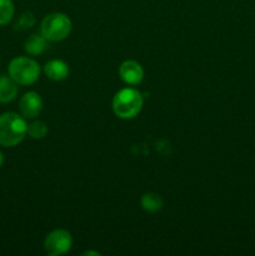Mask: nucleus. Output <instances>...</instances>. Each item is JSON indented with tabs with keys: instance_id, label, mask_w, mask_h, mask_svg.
Here are the masks:
<instances>
[{
	"instance_id": "1",
	"label": "nucleus",
	"mask_w": 255,
	"mask_h": 256,
	"mask_svg": "<svg viewBox=\"0 0 255 256\" xmlns=\"http://www.w3.org/2000/svg\"><path fill=\"white\" fill-rule=\"evenodd\" d=\"M28 125L24 118L16 112H4L0 115V145L12 148L20 144L26 135Z\"/></svg>"
},
{
	"instance_id": "2",
	"label": "nucleus",
	"mask_w": 255,
	"mask_h": 256,
	"mask_svg": "<svg viewBox=\"0 0 255 256\" xmlns=\"http://www.w3.org/2000/svg\"><path fill=\"white\" fill-rule=\"evenodd\" d=\"M144 99L142 92L132 88H126L115 94L112 99V110L120 119H132L142 110Z\"/></svg>"
},
{
	"instance_id": "3",
	"label": "nucleus",
	"mask_w": 255,
	"mask_h": 256,
	"mask_svg": "<svg viewBox=\"0 0 255 256\" xmlns=\"http://www.w3.org/2000/svg\"><path fill=\"white\" fill-rule=\"evenodd\" d=\"M9 75L16 84L32 85L39 79L40 65L34 59L18 56L10 62Z\"/></svg>"
},
{
	"instance_id": "4",
	"label": "nucleus",
	"mask_w": 255,
	"mask_h": 256,
	"mask_svg": "<svg viewBox=\"0 0 255 256\" xmlns=\"http://www.w3.org/2000/svg\"><path fill=\"white\" fill-rule=\"evenodd\" d=\"M40 30L42 36L49 42H60L72 32V20L62 12H52L44 18Z\"/></svg>"
},
{
	"instance_id": "5",
	"label": "nucleus",
	"mask_w": 255,
	"mask_h": 256,
	"mask_svg": "<svg viewBox=\"0 0 255 256\" xmlns=\"http://www.w3.org/2000/svg\"><path fill=\"white\" fill-rule=\"evenodd\" d=\"M72 245V238L69 232L62 229L54 230L50 232L44 242V249L48 255H62L70 250Z\"/></svg>"
},
{
	"instance_id": "6",
	"label": "nucleus",
	"mask_w": 255,
	"mask_h": 256,
	"mask_svg": "<svg viewBox=\"0 0 255 256\" xmlns=\"http://www.w3.org/2000/svg\"><path fill=\"white\" fill-rule=\"evenodd\" d=\"M119 75L128 85H139L144 79V69L135 60H125L119 66Z\"/></svg>"
},
{
	"instance_id": "7",
	"label": "nucleus",
	"mask_w": 255,
	"mask_h": 256,
	"mask_svg": "<svg viewBox=\"0 0 255 256\" xmlns=\"http://www.w3.org/2000/svg\"><path fill=\"white\" fill-rule=\"evenodd\" d=\"M20 112L24 118L28 119H34L39 116L42 110V100L40 95L35 92H25L20 99Z\"/></svg>"
},
{
	"instance_id": "8",
	"label": "nucleus",
	"mask_w": 255,
	"mask_h": 256,
	"mask_svg": "<svg viewBox=\"0 0 255 256\" xmlns=\"http://www.w3.org/2000/svg\"><path fill=\"white\" fill-rule=\"evenodd\" d=\"M44 72L49 79L62 82V80L66 79L69 75V66L62 60H50L45 64Z\"/></svg>"
},
{
	"instance_id": "9",
	"label": "nucleus",
	"mask_w": 255,
	"mask_h": 256,
	"mask_svg": "<svg viewBox=\"0 0 255 256\" xmlns=\"http://www.w3.org/2000/svg\"><path fill=\"white\" fill-rule=\"evenodd\" d=\"M18 94L16 82L6 75L0 76V102H9L15 99Z\"/></svg>"
},
{
	"instance_id": "10",
	"label": "nucleus",
	"mask_w": 255,
	"mask_h": 256,
	"mask_svg": "<svg viewBox=\"0 0 255 256\" xmlns=\"http://www.w3.org/2000/svg\"><path fill=\"white\" fill-rule=\"evenodd\" d=\"M24 49L30 55H39L46 49V39L42 35L32 34L25 40Z\"/></svg>"
},
{
	"instance_id": "11",
	"label": "nucleus",
	"mask_w": 255,
	"mask_h": 256,
	"mask_svg": "<svg viewBox=\"0 0 255 256\" xmlns=\"http://www.w3.org/2000/svg\"><path fill=\"white\" fill-rule=\"evenodd\" d=\"M142 206L145 212H158L162 210L164 202H162V196L155 192H146L142 195Z\"/></svg>"
},
{
	"instance_id": "12",
	"label": "nucleus",
	"mask_w": 255,
	"mask_h": 256,
	"mask_svg": "<svg viewBox=\"0 0 255 256\" xmlns=\"http://www.w3.org/2000/svg\"><path fill=\"white\" fill-rule=\"evenodd\" d=\"M14 12L12 0H0V25H6L14 16Z\"/></svg>"
},
{
	"instance_id": "13",
	"label": "nucleus",
	"mask_w": 255,
	"mask_h": 256,
	"mask_svg": "<svg viewBox=\"0 0 255 256\" xmlns=\"http://www.w3.org/2000/svg\"><path fill=\"white\" fill-rule=\"evenodd\" d=\"M48 132V125L42 120H36L32 122V124L28 125L26 134H29L30 138L32 139H42Z\"/></svg>"
},
{
	"instance_id": "14",
	"label": "nucleus",
	"mask_w": 255,
	"mask_h": 256,
	"mask_svg": "<svg viewBox=\"0 0 255 256\" xmlns=\"http://www.w3.org/2000/svg\"><path fill=\"white\" fill-rule=\"evenodd\" d=\"M34 24H35L34 14L30 12H25L24 14L20 15L19 19L16 20V22H15V30H20V32H22V30L30 29Z\"/></svg>"
},
{
	"instance_id": "15",
	"label": "nucleus",
	"mask_w": 255,
	"mask_h": 256,
	"mask_svg": "<svg viewBox=\"0 0 255 256\" xmlns=\"http://www.w3.org/2000/svg\"><path fill=\"white\" fill-rule=\"evenodd\" d=\"M82 255H96V256H99L100 254H99V252H84Z\"/></svg>"
},
{
	"instance_id": "16",
	"label": "nucleus",
	"mask_w": 255,
	"mask_h": 256,
	"mask_svg": "<svg viewBox=\"0 0 255 256\" xmlns=\"http://www.w3.org/2000/svg\"><path fill=\"white\" fill-rule=\"evenodd\" d=\"M2 164H4V155H2V152H0V168L2 166Z\"/></svg>"
}]
</instances>
